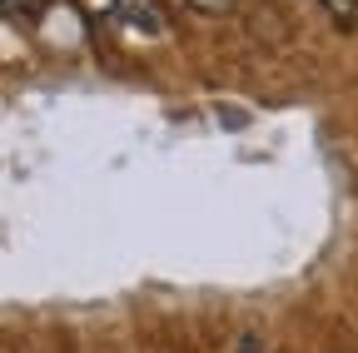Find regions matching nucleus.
Wrapping results in <instances>:
<instances>
[{"mask_svg":"<svg viewBox=\"0 0 358 353\" xmlns=\"http://www.w3.org/2000/svg\"><path fill=\"white\" fill-rule=\"evenodd\" d=\"M6 10L10 15H25V10H35V0H6Z\"/></svg>","mask_w":358,"mask_h":353,"instance_id":"7ed1b4c3","label":"nucleus"},{"mask_svg":"<svg viewBox=\"0 0 358 353\" xmlns=\"http://www.w3.org/2000/svg\"><path fill=\"white\" fill-rule=\"evenodd\" d=\"M189 6H194V10H204V15H219V10H229L234 0H189Z\"/></svg>","mask_w":358,"mask_h":353,"instance_id":"f03ea898","label":"nucleus"},{"mask_svg":"<svg viewBox=\"0 0 358 353\" xmlns=\"http://www.w3.org/2000/svg\"><path fill=\"white\" fill-rule=\"evenodd\" d=\"M110 20L124 30V35H140V40H164L169 35V15L159 0H115L110 6Z\"/></svg>","mask_w":358,"mask_h":353,"instance_id":"f257e3e1","label":"nucleus"}]
</instances>
